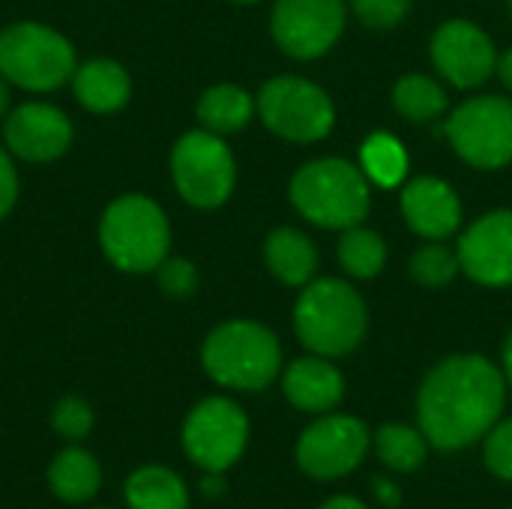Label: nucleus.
<instances>
[{
  "instance_id": "58836bf2",
  "label": "nucleus",
  "mask_w": 512,
  "mask_h": 509,
  "mask_svg": "<svg viewBox=\"0 0 512 509\" xmlns=\"http://www.w3.org/2000/svg\"><path fill=\"white\" fill-rule=\"evenodd\" d=\"M237 3H255V0H237Z\"/></svg>"
},
{
  "instance_id": "a878e982",
  "label": "nucleus",
  "mask_w": 512,
  "mask_h": 509,
  "mask_svg": "<svg viewBox=\"0 0 512 509\" xmlns=\"http://www.w3.org/2000/svg\"><path fill=\"white\" fill-rule=\"evenodd\" d=\"M393 102L408 120H435L447 108V93L429 75H405L393 90Z\"/></svg>"
},
{
  "instance_id": "f257e3e1",
  "label": "nucleus",
  "mask_w": 512,
  "mask_h": 509,
  "mask_svg": "<svg viewBox=\"0 0 512 509\" xmlns=\"http://www.w3.org/2000/svg\"><path fill=\"white\" fill-rule=\"evenodd\" d=\"M507 402V378L477 354L450 357L429 372L417 396L426 441L438 450H462L489 435Z\"/></svg>"
},
{
  "instance_id": "9b49d317",
  "label": "nucleus",
  "mask_w": 512,
  "mask_h": 509,
  "mask_svg": "<svg viewBox=\"0 0 512 509\" xmlns=\"http://www.w3.org/2000/svg\"><path fill=\"white\" fill-rule=\"evenodd\" d=\"M369 453V429L348 414L321 417L297 441V465L312 480H342Z\"/></svg>"
},
{
  "instance_id": "ea45409f",
  "label": "nucleus",
  "mask_w": 512,
  "mask_h": 509,
  "mask_svg": "<svg viewBox=\"0 0 512 509\" xmlns=\"http://www.w3.org/2000/svg\"><path fill=\"white\" fill-rule=\"evenodd\" d=\"M510 9H512V3H510Z\"/></svg>"
},
{
  "instance_id": "dca6fc26",
  "label": "nucleus",
  "mask_w": 512,
  "mask_h": 509,
  "mask_svg": "<svg viewBox=\"0 0 512 509\" xmlns=\"http://www.w3.org/2000/svg\"><path fill=\"white\" fill-rule=\"evenodd\" d=\"M402 213L408 225L429 240L450 237L462 219L456 192L438 177H417L414 183H408L402 195Z\"/></svg>"
},
{
  "instance_id": "423d86ee",
  "label": "nucleus",
  "mask_w": 512,
  "mask_h": 509,
  "mask_svg": "<svg viewBox=\"0 0 512 509\" xmlns=\"http://www.w3.org/2000/svg\"><path fill=\"white\" fill-rule=\"evenodd\" d=\"M75 72V48L45 24L21 21L0 33V75L24 90H54Z\"/></svg>"
},
{
  "instance_id": "7c9ffc66",
  "label": "nucleus",
  "mask_w": 512,
  "mask_h": 509,
  "mask_svg": "<svg viewBox=\"0 0 512 509\" xmlns=\"http://www.w3.org/2000/svg\"><path fill=\"white\" fill-rule=\"evenodd\" d=\"M156 270H159L162 291H168L171 297H189L195 291V285H198L195 267L189 261H183V258H171V261L165 258Z\"/></svg>"
},
{
  "instance_id": "cd10ccee",
  "label": "nucleus",
  "mask_w": 512,
  "mask_h": 509,
  "mask_svg": "<svg viewBox=\"0 0 512 509\" xmlns=\"http://www.w3.org/2000/svg\"><path fill=\"white\" fill-rule=\"evenodd\" d=\"M483 459H486V468L512 483V417L510 420H498L489 435H486V447H483Z\"/></svg>"
},
{
  "instance_id": "2eb2a0df",
  "label": "nucleus",
  "mask_w": 512,
  "mask_h": 509,
  "mask_svg": "<svg viewBox=\"0 0 512 509\" xmlns=\"http://www.w3.org/2000/svg\"><path fill=\"white\" fill-rule=\"evenodd\" d=\"M3 132H6L9 150L27 162L57 159L72 141V126H69L66 114L45 102H27V105L15 108L9 114Z\"/></svg>"
},
{
  "instance_id": "4c0bfd02",
  "label": "nucleus",
  "mask_w": 512,
  "mask_h": 509,
  "mask_svg": "<svg viewBox=\"0 0 512 509\" xmlns=\"http://www.w3.org/2000/svg\"><path fill=\"white\" fill-rule=\"evenodd\" d=\"M6 105H9V93H6V84H3V78H0V114L6 111Z\"/></svg>"
},
{
  "instance_id": "a211bd4d",
  "label": "nucleus",
  "mask_w": 512,
  "mask_h": 509,
  "mask_svg": "<svg viewBox=\"0 0 512 509\" xmlns=\"http://www.w3.org/2000/svg\"><path fill=\"white\" fill-rule=\"evenodd\" d=\"M75 96L84 108L96 114H108L126 105L129 99V75L114 60H90L72 72Z\"/></svg>"
},
{
  "instance_id": "20e7f679",
  "label": "nucleus",
  "mask_w": 512,
  "mask_h": 509,
  "mask_svg": "<svg viewBox=\"0 0 512 509\" xmlns=\"http://www.w3.org/2000/svg\"><path fill=\"white\" fill-rule=\"evenodd\" d=\"M207 375L231 390H264L279 375L282 351L276 336L252 321L216 327L201 351Z\"/></svg>"
},
{
  "instance_id": "6ab92c4d",
  "label": "nucleus",
  "mask_w": 512,
  "mask_h": 509,
  "mask_svg": "<svg viewBox=\"0 0 512 509\" xmlns=\"http://www.w3.org/2000/svg\"><path fill=\"white\" fill-rule=\"evenodd\" d=\"M264 255H267V267L273 270V276L282 279L285 285H306L318 264L315 246L309 243L306 234H300L294 228L273 231L267 237Z\"/></svg>"
},
{
  "instance_id": "0eeeda50",
  "label": "nucleus",
  "mask_w": 512,
  "mask_h": 509,
  "mask_svg": "<svg viewBox=\"0 0 512 509\" xmlns=\"http://www.w3.org/2000/svg\"><path fill=\"white\" fill-rule=\"evenodd\" d=\"M171 174L177 192L195 207H219L234 189V156L225 141L210 132H186L171 153Z\"/></svg>"
},
{
  "instance_id": "4be33fe9",
  "label": "nucleus",
  "mask_w": 512,
  "mask_h": 509,
  "mask_svg": "<svg viewBox=\"0 0 512 509\" xmlns=\"http://www.w3.org/2000/svg\"><path fill=\"white\" fill-rule=\"evenodd\" d=\"M429 441L423 435V429H411L402 423H387L375 432V453L384 462L387 471L396 474H411L426 462L429 453Z\"/></svg>"
},
{
  "instance_id": "f8f14e48",
  "label": "nucleus",
  "mask_w": 512,
  "mask_h": 509,
  "mask_svg": "<svg viewBox=\"0 0 512 509\" xmlns=\"http://www.w3.org/2000/svg\"><path fill=\"white\" fill-rule=\"evenodd\" d=\"M345 30L342 0H279L273 9V39L297 60L321 57Z\"/></svg>"
},
{
  "instance_id": "393cba45",
  "label": "nucleus",
  "mask_w": 512,
  "mask_h": 509,
  "mask_svg": "<svg viewBox=\"0 0 512 509\" xmlns=\"http://www.w3.org/2000/svg\"><path fill=\"white\" fill-rule=\"evenodd\" d=\"M339 261L351 276L372 279V276L381 273V267L387 261V246L375 231L354 225V228L345 231V237L339 243Z\"/></svg>"
},
{
  "instance_id": "f704fd0d",
  "label": "nucleus",
  "mask_w": 512,
  "mask_h": 509,
  "mask_svg": "<svg viewBox=\"0 0 512 509\" xmlns=\"http://www.w3.org/2000/svg\"><path fill=\"white\" fill-rule=\"evenodd\" d=\"M498 72H501V78H504V84L512 87V48L498 60Z\"/></svg>"
},
{
  "instance_id": "4468645a",
  "label": "nucleus",
  "mask_w": 512,
  "mask_h": 509,
  "mask_svg": "<svg viewBox=\"0 0 512 509\" xmlns=\"http://www.w3.org/2000/svg\"><path fill=\"white\" fill-rule=\"evenodd\" d=\"M459 264L480 285H512V210L489 213L465 231Z\"/></svg>"
},
{
  "instance_id": "1a4fd4ad",
  "label": "nucleus",
  "mask_w": 512,
  "mask_h": 509,
  "mask_svg": "<svg viewBox=\"0 0 512 509\" xmlns=\"http://www.w3.org/2000/svg\"><path fill=\"white\" fill-rule=\"evenodd\" d=\"M444 132L465 162L501 168L512 159V102L501 96H477L453 111Z\"/></svg>"
},
{
  "instance_id": "72a5a7b5",
  "label": "nucleus",
  "mask_w": 512,
  "mask_h": 509,
  "mask_svg": "<svg viewBox=\"0 0 512 509\" xmlns=\"http://www.w3.org/2000/svg\"><path fill=\"white\" fill-rule=\"evenodd\" d=\"M321 509H369L363 501H357V498H351V495H336V498H330L327 504Z\"/></svg>"
},
{
  "instance_id": "bb28decb",
  "label": "nucleus",
  "mask_w": 512,
  "mask_h": 509,
  "mask_svg": "<svg viewBox=\"0 0 512 509\" xmlns=\"http://www.w3.org/2000/svg\"><path fill=\"white\" fill-rule=\"evenodd\" d=\"M459 252H450L441 243L423 246L414 258H411V273L420 285L426 288H441L447 285L456 273H459Z\"/></svg>"
},
{
  "instance_id": "b1692460",
  "label": "nucleus",
  "mask_w": 512,
  "mask_h": 509,
  "mask_svg": "<svg viewBox=\"0 0 512 509\" xmlns=\"http://www.w3.org/2000/svg\"><path fill=\"white\" fill-rule=\"evenodd\" d=\"M360 159H363V174L384 189L399 186L408 174V153L387 132H375L372 138H366Z\"/></svg>"
},
{
  "instance_id": "e433bc0d",
  "label": "nucleus",
  "mask_w": 512,
  "mask_h": 509,
  "mask_svg": "<svg viewBox=\"0 0 512 509\" xmlns=\"http://www.w3.org/2000/svg\"><path fill=\"white\" fill-rule=\"evenodd\" d=\"M504 378H507V384L512 387V333L510 339H507V348H504Z\"/></svg>"
},
{
  "instance_id": "f3484780",
  "label": "nucleus",
  "mask_w": 512,
  "mask_h": 509,
  "mask_svg": "<svg viewBox=\"0 0 512 509\" xmlns=\"http://www.w3.org/2000/svg\"><path fill=\"white\" fill-rule=\"evenodd\" d=\"M285 396L294 408L309 414H324L336 408L345 396V381L333 363L324 357H303L294 360L285 372Z\"/></svg>"
},
{
  "instance_id": "412c9836",
  "label": "nucleus",
  "mask_w": 512,
  "mask_h": 509,
  "mask_svg": "<svg viewBox=\"0 0 512 509\" xmlns=\"http://www.w3.org/2000/svg\"><path fill=\"white\" fill-rule=\"evenodd\" d=\"M126 501H129V509H186L189 492L174 471L147 465L129 477Z\"/></svg>"
},
{
  "instance_id": "6e6552de",
  "label": "nucleus",
  "mask_w": 512,
  "mask_h": 509,
  "mask_svg": "<svg viewBox=\"0 0 512 509\" xmlns=\"http://www.w3.org/2000/svg\"><path fill=\"white\" fill-rule=\"evenodd\" d=\"M249 441V420L240 405L222 396H210L192 408L183 426L186 456L207 474H222L231 468Z\"/></svg>"
},
{
  "instance_id": "5701e85b",
  "label": "nucleus",
  "mask_w": 512,
  "mask_h": 509,
  "mask_svg": "<svg viewBox=\"0 0 512 509\" xmlns=\"http://www.w3.org/2000/svg\"><path fill=\"white\" fill-rule=\"evenodd\" d=\"M198 117L201 123L222 135V132H237L249 123L252 117V99L246 90L234 87V84H219V87H210L201 102H198Z\"/></svg>"
},
{
  "instance_id": "ddd939ff",
  "label": "nucleus",
  "mask_w": 512,
  "mask_h": 509,
  "mask_svg": "<svg viewBox=\"0 0 512 509\" xmlns=\"http://www.w3.org/2000/svg\"><path fill=\"white\" fill-rule=\"evenodd\" d=\"M432 60L456 87H480L495 69V45L477 24L447 21L432 39Z\"/></svg>"
},
{
  "instance_id": "7ed1b4c3",
  "label": "nucleus",
  "mask_w": 512,
  "mask_h": 509,
  "mask_svg": "<svg viewBox=\"0 0 512 509\" xmlns=\"http://www.w3.org/2000/svg\"><path fill=\"white\" fill-rule=\"evenodd\" d=\"M291 201L315 225L354 228L369 213V183L345 159H318L294 174Z\"/></svg>"
},
{
  "instance_id": "473e14b6",
  "label": "nucleus",
  "mask_w": 512,
  "mask_h": 509,
  "mask_svg": "<svg viewBox=\"0 0 512 509\" xmlns=\"http://www.w3.org/2000/svg\"><path fill=\"white\" fill-rule=\"evenodd\" d=\"M372 489H375V495H378V501L384 507H396L399 504V486L390 477H375L372 480Z\"/></svg>"
},
{
  "instance_id": "9d476101",
  "label": "nucleus",
  "mask_w": 512,
  "mask_h": 509,
  "mask_svg": "<svg viewBox=\"0 0 512 509\" xmlns=\"http://www.w3.org/2000/svg\"><path fill=\"white\" fill-rule=\"evenodd\" d=\"M258 111L267 129L288 141H318L333 129L336 111L330 96L303 78H273L258 96Z\"/></svg>"
},
{
  "instance_id": "c85d7f7f",
  "label": "nucleus",
  "mask_w": 512,
  "mask_h": 509,
  "mask_svg": "<svg viewBox=\"0 0 512 509\" xmlns=\"http://www.w3.org/2000/svg\"><path fill=\"white\" fill-rule=\"evenodd\" d=\"M51 423H54L57 435H63L69 441H78V438H84L93 429V411H90V405L84 399L66 396V399L57 402Z\"/></svg>"
},
{
  "instance_id": "2f4dec72",
  "label": "nucleus",
  "mask_w": 512,
  "mask_h": 509,
  "mask_svg": "<svg viewBox=\"0 0 512 509\" xmlns=\"http://www.w3.org/2000/svg\"><path fill=\"white\" fill-rule=\"evenodd\" d=\"M18 195V174L12 168V159L0 150V219L12 210Z\"/></svg>"
},
{
  "instance_id": "aec40b11",
  "label": "nucleus",
  "mask_w": 512,
  "mask_h": 509,
  "mask_svg": "<svg viewBox=\"0 0 512 509\" xmlns=\"http://www.w3.org/2000/svg\"><path fill=\"white\" fill-rule=\"evenodd\" d=\"M48 483L54 489V495L60 501H69V504H84L90 501L99 486H102V471H99V462L78 450V447H69L63 450L51 468H48Z\"/></svg>"
},
{
  "instance_id": "c9c22d12",
  "label": "nucleus",
  "mask_w": 512,
  "mask_h": 509,
  "mask_svg": "<svg viewBox=\"0 0 512 509\" xmlns=\"http://www.w3.org/2000/svg\"><path fill=\"white\" fill-rule=\"evenodd\" d=\"M222 489H225V483H222V474H210V477L204 480V492H207L210 498H216Z\"/></svg>"
},
{
  "instance_id": "c756f323",
  "label": "nucleus",
  "mask_w": 512,
  "mask_h": 509,
  "mask_svg": "<svg viewBox=\"0 0 512 509\" xmlns=\"http://www.w3.org/2000/svg\"><path fill=\"white\" fill-rule=\"evenodd\" d=\"M351 6L357 9L363 24L375 30H387V27H396L408 15L411 0H351Z\"/></svg>"
},
{
  "instance_id": "39448f33",
  "label": "nucleus",
  "mask_w": 512,
  "mask_h": 509,
  "mask_svg": "<svg viewBox=\"0 0 512 509\" xmlns=\"http://www.w3.org/2000/svg\"><path fill=\"white\" fill-rule=\"evenodd\" d=\"M99 240L114 267L126 273H147L165 261L171 231L156 201L144 195H126L105 210Z\"/></svg>"
},
{
  "instance_id": "f03ea898",
  "label": "nucleus",
  "mask_w": 512,
  "mask_h": 509,
  "mask_svg": "<svg viewBox=\"0 0 512 509\" xmlns=\"http://www.w3.org/2000/svg\"><path fill=\"white\" fill-rule=\"evenodd\" d=\"M294 327L300 342L318 357H342L366 333L363 297L339 279L312 282L297 300Z\"/></svg>"
}]
</instances>
